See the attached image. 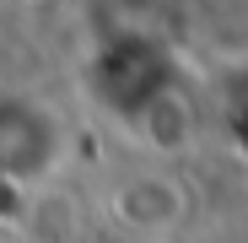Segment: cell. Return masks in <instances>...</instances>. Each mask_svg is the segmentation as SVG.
Instances as JSON below:
<instances>
[{
  "label": "cell",
  "mask_w": 248,
  "mask_h": 243,
  "mask_svg": "<svg viewBox=\"0 0 248 243\" xmlns=\"http://www.w3.org/2000/svg\"><path fill=\"white\" fill-rule=\"evenodd\" d=\"M54 119L38 108L32 97H0V178L32 184L49 173L54 162Z\"/></svg>",
  "instance_id": "obj_1"
},
{
  "label": "cell",
  "mask_w": 248,
  "mask_h": 243,
  "mask_svg": "<svg viewBox=\"0 0 248 243\" xmlns=\"http://www.w3.org/2000/svg\"><path fill=\"white\" fill-rule=\"evenodd\" d=\"M97 81H103L108 108L146 113L162 92H168V54H162L151 38H124L119 49H108V54H103Z\"/></svg>",
  "instance_id": "obj_2"
},
{
  "label": "cell",
  "mask_w": 248,
  "mask_h": 243,
  "mask_svg": "<svg viewBox=\"0 0 248 243\" xmlns=\"http://www.w3.org/2000/svg\"><path fill=\"white\" fill-rule=\"evenodd\" d=\"M119 216L135 222V227H168L178 216V194H173L168 178H135L119 194Z\"/></svg>",
  "instance_id": "obj_3"
}]
</instances>
